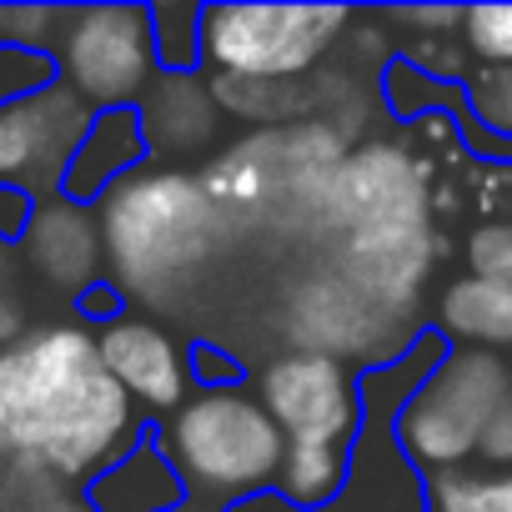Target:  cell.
I'll return each instance as SVG.
<instances>
[{
    "label": "cell",
    "instance_id": "obj_1",
    "mask_svg": "<svg viewBox=\"0 0 512 512\" xmlns=\"http://www.w3.org/2000/svg\"><path fill=\"white\" fill-rule=\"evenodd\" d=\"M0 437L46 482H91L126 457L146 427L96 352V332L56 322L0 347Z\"/></svg>",
    "mask_w": 512,
    "mask_h": 512
},
{
    "label": "cell",
    "instance_id": "obj_2",
    "mask_svg": "<svg viewBox=\"0 0 512 512\" xmlns=\"http://www.w3.org/2000/svg\"><path fill=\"white\" fill-rule=\"evenodd\" d=\"M101 251L121 297L171 307L206 272L221 241V206L186 166H141L96 201Z\"/></svg>",
    "mask_w": 512,
    "mask_h": 512
},
{
    "label": "cell",
    "instance_id": "obj_3",
    "mask_svg": "<svg viewBox=\"0 0 512 512\" xmlns=\"http://www.w3.org/2000/svg\"><path fill=\"white\" fill-rule=\"evenodd\" d=\"M442 357H447V342L432 327H422L397 362L357 377L362 422H357V437L347 447L342 492L322 512H427V477L402 452L397 417L412 402V392L437 372ZM231 512H297V507H287L277 492H262V497H251Z\"/></svg>",
    "mask_w": 512,
    "mask_h": 512
},
{
    "label": "cell",
    "instance_id": "obj_4",
    "mask_svg": "<svg viewBox=\"0 0 512 512\" xmlns=\"http://www.w3.org/2000/svg\"><path fill=\"white\" fill-rule=\"evenodd\" d=\"M156 442L166 447L171 467L181 472L186 497L216 502L226 512L262 492H277V472L287 457L282 427L267 417V407L246 387L191 392L166 417Z\"/></svg>",
    "mask_w": 512,
    "mask_h": 512
},
{
    "label": "cell",
    "instance_id": "obj_5",
    "mask_svg": "<svg viewBox=\"0 0 512 512\" xmlns=\"http://www.w3.org/2000/svg\"><path fill=\"white\" fill-rule=\"evenodd\" d=\"M512 402V362L502 352L447 347L437 372L412 392L397 417L402 452L417 462L422 477L472 467L487 422Z\"/></svg>",
    "mask_w": 512,
    "mask_h": 512
},
{
    "label": "cell",
    "instance_id": "obj_6",
    "mask_svg": "<svg viewBox=\"0 0 512 512\" xmlns=\"http://www.w3.org/2000/svg\"><path fill=\"white\" fill-rule=\"evenodd\" d=\"M347 6H201V61L211 76L302 81L352 31Z\"/></svg>",
    "mask_w": 512,
    "mask_h": 512
},
{
    "label": "cell",
    "instance_id": "obj_7",
    "mask_svg": "<svg viewBox=\"0 0 512 512\" xmlns=\"http://www.w3.org/2000/svg\"><path fill=\"white\" fill-rule=\"evenodd\" d=\"M51 61L56 81L91 111H136L161 76L151 6H66Z\"/></svg>",
    "mask_w": 512,
    "mask_h": 512
},
{
    "label": "cell",
    "instance_id": "obj_8",
    "mask_svg": "<svg viewBox=\"0 0 512 512\" xmlns=\"http://www.w3.org/2000/svg\"><path fill=\"white\" fill-rule=\"evenodd\" d=\"M417 332L422 327H402L397 317L372 307L337 267L302 277L292 302H287V337L297 342V352L337 357L352 372H372V367L397 362Z\"/></svg>",
    "mask_w": 512,
    "mask_h": 512
},
{
    "label": "cell",
    "instance_id": "obj_9",
    "mask_svg": "<svg viewBox=\"0 0 512 512\" xmlns=\"http://www.w3.org/2000/svg\"><path fill=\"white\" fill-rule=\"evenodd\" d=\"M357 377L347 362L322 357V352H282L256 372L251 392L267 407V417L282 427L287 442H327V447H352L362 402H357Z\"/></svg>",
    "mask_w": 512,
    "mask_h": 512
},
{
    "label": "cell",
    "instance_id": "obj_10",
    "mask_svg": "<svg viewBox=\"0 0 512 512\" xmlns=\"http://www.w3.org/2000/svg\"><path fill=\"white\" fill-rule=\"evenodd\" d=\"M412 221H427V166L397 141H357L347 161L332 171L322 231L352 236Z\"/></svg>",
    "mask_w": 512,
    "mask_h": 512
},
{
    "label": "cell",
    "instance_id": "obj_11",
    "mask_svg": "<svg viewBox=\"0 0 512 512\" xmlns=\"http://www.w3.org/2000/svg\"><path fill=\"white\" fill-rule=\"evenodd\" d=\"M91 116L96 111L61 81L0 101V186H21L36 201L56 196Z\"/></svg>",
    "mask_w": 512,
    "mask_h": 512
},
{
    "label": "cell",
    "instance_id": "obj_12",
    "mask_svg": "<svg viewBox=\"0 0 512 512\" xmlns=\"http://www.w3.org/2000/svg\"><path fill=\"white\" fill-rule=\"evenodd\" d=\"M437 256H442V246H437L432 226L412 221V226H377V231L337 236L332 267L372 307H382L397 322H412L417 302H422V287H427V277L437 267Z\"/></svg>",
    "mask_w": 512,
    "mask_h": 512
},
{
    "label": "cell",
    "instance_id": "obj_13",
    "mask_svg": "<svg viewBox=\"0 0 512 512\" xmlns=\"http://www.w3.org/2000/svg\"><path fill=\"white\" fill-rule=\"evenodd\" d=\"M96 352L106 362V372L116 377V387L151 417H171L186 397H191V367H186V347L151 317L126 312L111 327L96 332Z\"/></svg>",
    "mask_w": 512,
    "mask_h": 512
},
{
    "label": "cell",
    "instance_id": "obj_14",
    "mask_svg": "<svg viewBox=\"0 0 512 512\" xmlns=\"http://www.w3.org/2000/svg\"><path fill=\"white\" fill-rule=\"evenodd\" d=\"M21 256L31 262V272L61 292H86L91 282H101V226H96V206H76L66 196H46L21 236Z\"/></svg>",
    "mask_w": 512,
    "mask_h": 512
},
{
    "label": "cell",
    "instance_id": "obj_15",
    "mask_svg": "<svg viewBox=\"0 0 512 512\" xmlns=\"http://www.w3.org/2000/svg\"><path fill=\"white\" fill-rule=\"evenodd\" d=\"M136 116H141V136H146L151 161H191L221 131V106H216L206 76L161 71L151 81V91L141 96Z\"/></svg>",
    "mask_w": 512,
    "mask_h": 512
},
{
    "label": "cell",
    "instance_id": "obj_16",
    "mask_svg": "<svg viewBox=\"0 0 512 512\" xmlns=\"http://www.w3.org/2000/svg\"><path fill=\"white\" fill-rule=\"evenodd\" d=\"M146 136H141V116L136 111H96L66 176H61V191L66 201L76 206H96L116 181H126L131 171L146 166Z\"/></svg>",
    "mask_w": 512,
    "mask_h": 512
},
{
    "label": "cell",
    "instance_id": "obj_17",
    "mask_svg": "<svg viewBox=\"0 0 512 512\" xmlns=\"http://www.w3.org/2000/svg\"><path fill=\"white\" fill-rule=\"evenodd\" d=\"M81 497L91 512H171L186 497V487H181V472L171 467L166 447L156 442V432H146L126 457H116L106 472H96Z\"/></svg>",
    "mask_w": 512,
    "mask_h": 512
},
{
    "label": "cell",
    "instance_id": "obj_18",
    "mask_svg": "<svg viewBox=\"0 0 512 512\" xmlns=\"http://www.w3.org/2000/svg\"><path fill=\"white\" fill-rule=\"evenodd\" d=\"M432 332L447 347L512 352V292L462 272L437 292V327Z\"/></svg>",
    "mask_w": 512,
    "mask_h": 512
},
{
    "label": "cell",
    "instance_id": "obj_19",
    "mask_svg": "<svg viewBox=\"0 0 512 512\" xmlns=\"http://www.w3.org/2000/svg\"><path fill=\"white\" fill-rule=\"evenodd\" d=\"M221 116L236 121H256L262 131L272 126H292V121H312V111L322 116V86L307 81H246V76H206Z\"/></svg>",
    "mask_w": 512,
    "mask_h": 512
},
{
    "label": "cell",
    "instance_id": "obj_20",
    "mask_svg": "<svg viewBox=\"0 0 512 512\" xmlns=\"http://www.w3.org/2000/svg\"><path fill=\"white\" fill-rule=\"evenodd\" d=\"M342 472H347V447L287 442V457L277 472V497L297 512H322L342 492Z\"/></svg>",
    "mask_w": 512,
    "mask_h": 512
},
{
    "label": "cell",
    "instance_id": "obj_21",
    "mask_svg": "<svg viewBox=\"0 0 512 512\" xmlns=\"http://www.w3.org/2000/svg\"><path fill=\"white\" fill-rule=\"evenodd\" d=\"M427 512H512V472H492V467L432 472Z\"/></svg>",
    "mask_w": 512,
    "mask_h": 512
},
{
    "label": "cell",
    "instance_id": "obj_22",
    "mask_svg": "<svg viewBox=\"0 0 512 512\" xmlns=\"http://www.w3.org/2000/svg\"><path fill=\"white\" fill-rule=\"evenodd\" d=\"M151 41H156V66L171 76H201V6H151Z\"/></svg>",
    "mask_w": 512,
    "mask_h": 512
},
{
    "label": "cell",
    "instance_id": "obj_23",
    "mask_svg": "<svg viewBox=\"0 0 512 512\" xmlns=\"http://www.w3.org/2000/svg\"><path fill=\"white\" fill-rule=\"evenodd\" d=\"M462 111L482 136L512 146V66H477L462 81Z\"/></svg>",
    "mask_w": 512,
    "mask_h": 512
},
{
    "label": "cell",
    "instance_id": "obj_24",
    "mask_svg": "<svg viewBox=\"0 0 512 512\" xmlns=\"http://www.w3.org/2000/svg\"><path fill=\"white\" fill-rule=\"evenodd\" d=\"M462 262L472 277L482 282H497L512 292V216H487L467 231L462 241Z\"/></svg>",
    "mask_w": 512,
    "mask_h": 512
},
{
    "label": "cell",
    "instance_id": "obj_25",
    "mask_svg": "<svg viewBox=\"0 0 512 512\" xmlns=\"http://www.w3.org/2000/svg\"><path fill=\"white\" fill-rule=\"evenodd\" d=\"M462 51L477 66H512V6H467Z\"/></svg>",
    "mask_w": 512,
    "mask_h": 512
},
{
    "label": "cell",
    "instance_id": "obj_26",
    "mask_svg": "<svg viewBox=\"0 0 512 512\" xmlns=\"http://www.w3.org/2000/svg\"><path fill=\"white\" fill-rule=\"evenodd\" d=\"M66 6H6V41L21 56H51Z\"/></svg>",
    "mask_w": 512,
    "mask_h": 512
},
{
    "label": "cell",
    "instance_id": "obj_27",
    "mask_svg": "<svg viewBox=\"0 0 512 512\" xmlns=\"http://www.w3.org/2000/svg\"><path fill=\"white\" fill-rule=\"evenodd\" d=\"M186 367H191V387H196V392L241 387V362H236L226 347H216V342H191Z\"/></svg>",
    "mask_w": 512,
    "mask_h": 512
},
{
    "label": "cell",
    "instance_id": "obj_28",
    "mask_svg": "<svg viewBox=\"0 0 512 512\" xmlns=\"http://www.w3.org/2000/svg\"><path fill=\"white\" fill-rule=\"evenodd\" d=\"M56 81V61L51 56H21V51H0V101L41 91Z\"/></svg>",
    "mask_w": 512,
    "mask_h": 512
},
{
    "label": "cell",
    "instance_id": "obj_29",
    "mask_svg": "<svg viewBox=\"0 0 512 512\" xmlns=\"http://www.w3.org/2000/svg\"><path fill=\"white\" fill-rule=\"evenodd\" d=\"M387 26H412L417 36L407 41H452L462 36V11L457 6H417V11H387Z\"/></svg>",
    "mask_w": 512,
    "mask_h": 512
},
{
    "label": "cell",
    "instance_id": "obj_30",
    "mask_svg": "<svg viewBox=\"0 0 512 512\" xmlns=\"http://www.w3.org/2000/svg\"><path fill=\"white\" fill-rule=\"evenodd\" d=\"M36 196L21 191V186H0V246H21L31 216H36Z\"/></svg>",
    "mask_w": 512,
    "mask_h": 512
},
{
    "label": "cell",
    "instance_id": "obj_31",
    "mask_svg": "<svg viewBox=\"0 0 512 512\" xmlns=\"http://www.w3.org/2000/svg\"><path fill=\"white\" fill-rule=\"evenodd\" d=\"M76 312H81V322H101V327H111L116 317H126V297H121V287L106 277V282H91V287L76 297Z\"/></svg>",
    "mask_w": 512,
    "mask_h": 512
},
{
    "label": "cell",
    "instance_id": "obj_32",
    "mask_svg": "<svg viewBox=\"0 0 512 512\" xmlns=\"http://www.w3.org/2000/svg\"><path fill=\"white\" fill-rule=\"evenodd\" d=\"M477 462H482V467H492V472H507V467H512V402L487 422L482 447H477Z\"/></svg>",
    "mask_w": 512,
    "mask_h": 512
},
{
    "label": "cell",
    "instance_id": "obj_33",
    "mask_svg": "<svg viewBox=\"0 0 512 512\" xmlns=\"http://www.w3.org/2000/svg\"><path fill=\"white\" fill-rule=\"evenodd\" d=\"M21 337H26V307H21V297L0 287V347H16Z\"/></svg>",
    "mask_w": 512,
    "mask_h": 512
},
{
    "label": "cell",
    "instance_id": "obj_34",
    "mask_svg": "<svg viewBox=\"0 0 512 512\" xmlns=\"http://www.w3.org/2000/svg\"><path fill=\"white\" fill-rule=\"evenodd\" d=\"M171 512H226V507H216V502H201V497H181Z\"/></svg>",
    "mask_w": 512,
    "mask_h": 512
},
{
    "label": "cell",
    "instance_id": "obj_35",
    "mask_svg": "<svg viewBox=\"0 0 512 512\" xmlns=\"http://www.w3.org/2000/svg\"><path fill=\"white\" fill-rule=\"evenodd\" d=\"M0 51H11V41H6V6H0Z\"/></svg>",
    "mask_w": 512,
    "mask_h": 512
},
{
    "label": "cell",
    "instance_id": "obj_36",
    "mask_svg": "<svg viewBox=\"0 0 512 512\" xmlns=\"http://www.w3.org/2000/svg\"><path fill=\"white\" fill-rule=\"evenodd\" d=\"M0 457H11V447H6V437H0Z\"/></svg>",
    "mask_w": 512,
    "mask_h": 512
}]
</instances>
